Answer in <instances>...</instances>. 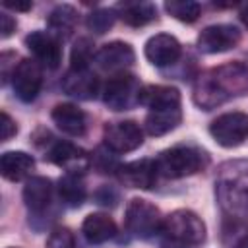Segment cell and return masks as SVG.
I'll list each match as a JSON object with an SVG mask.
<instances>
[{
	"label": "cell",
	"mask_w": 248,
	"mask_h": 248,
	"mask_svg": "<svg viewBox=\"0 0 248 248\" xmlns=\"http://www.w3.org/2000/svg\"><path fill=\"white\" fill-rule=\"evenodd\" d=\"M203 165H205V155L188 145L170 147V149L163 151L155 161L157 172L163 174L165 178L190 176V174L202 170Z\"/></svg>",
	"instance_id": "cell-2"
},
{
	"label": "cell",
	"mask_w": 248,
	"mask_h": 248,
	"mask_svg": "<svg viewBox=\"0 0 248 248\" xmlns=\"http://www.w3.org/2000/svg\"><path fill=\"white\" fill-rule=\"evenodd\" d=\"M240 19H242V23L248 27V2L242 4V8H240Z\"/></svg>",
	"instance_id": "cell-33"
},
{
	"label": "cell",
	"mask_w": 248,
	"mask_h": 248,
	"mask_svg": "<svg viewBox=\"0 0 248 248\" xmlns=\"http://www.w3.org/2000/svg\"><path fill=\"white\" fill-rule=\"evenodd\" d=\"M93 56V43L85 37L78 39L74 48H72V70H87V64L91 62Z\"/></svg>",
	"instance_id": "cell-27"
},
{
	"label": "cell",
	"mask_w": 248,
	"mask_h": 248,
	"mask_svg": "<svg viewBox=\"0 0 248 248\" xmlns=\"http://www.w3.org/2000/svg\"><path fill=\"white\" fill-rule=\"evenodd\" d=\"M157 174L159 172H157L155 161L151 159H140L120 167V180L130 188L149 190L151 186H155Z\"/></svg>",
	"instance_id": "cell-14"
},
{
	"label": "cell",
	"mask_w": 248,
	"mask_h": 248,
	"mask_svg": "<svg viewBox=\"0 0 248 248\" xmlns=\"http://www.w3.org/2000/svg\"><path fill=\"white\" fill-rule=\"evenodd\" d=\"M219 198L232 213H248V190H240L234 184H219Z\"/></svg>",
	"instance_id": "cell-25"
},
{
	"label": "cell",
	"mask_w": 248,
	"mask_h": 248,
	"mask_svg": "<svg viewBox=\"0 0 248 248\" xmlns=\"http://www.w3.org/2000/svg\"><path fill=\"white\" fill-rule=\"evenodd\" d=\"M45 248H76V240H74V234L70 229L66 227H60V229H54L46 240V246Z\"/></svg>",
	"instance_id": "cell-29"
},
{
	"label": "cell",
	"mask_w": 248,
	"mask_h": 248,
	"mask_svg": "<svg viewBox=\"0 0 248 248\" xmlns=\"http://www.w3.org/2000/svg\"><path fill=\"white\" fill-rule=\"evenodd\" d=\"M240 43V31L234 25H209L198 35V48L205 54H219L234 48Z\"/></svg>",
	"instance_id": "cell-8"
},
{
	"label": "cell",
	"mask_w": 248,
	"mask_h": 248,
	"mask_svg": "<svg viewBox=\"0 0 248 248\" xmlns=\"http://www.w3.org/2000/svg\"><path fill=\"white\" fill-rule=\"evenodd\" d=\"M134 58H136L134 48L128 43H122V41L107 43L95 54V62L99 64V68H103L107 72H118V70H124V68L132 66Z\"/></svg>",
	"instance_id": "cell-13"
},
{
	"label": "cell",
	"mask_w": 248,
	"mask_h": 248,
	"mask_svg": "<svg viewBox=\"0 0 248 248\" xmlns=\"http://www.w3.org/2000/svg\"><path fill=\"white\" fill-rule=\"evenodd\" d=\"M143 134L134 120L112 122L105 128V145L114 153H128L141 145Z\"/></svg>",
	"instance_id": "cell-9"
},
{
	"label": "cell",
	"mask_w": 248,
	"mask_h": 248,
	"mask_svg": "<svg viewBox=\"0 0 248 248\" xmlns=\"http://www.w3.org/2000/svg\"><path fill=\"white\" fill-rule=\"evenodd\" d=\"M140 83L130 74H116L110 78L103 91V101L112 110H126L140 103Z\"/></svg>",
	"instance_id": "cell-6"
},
{
	"label": "cell",
	"mask_w": 248,
	"mask_h": 248,
	"mask_svg": "<svg viewBox=\"0 0 248 248\" xmlns=\"http://www.w3.org/2000/svg\"><path fill=\"white\" fill-rule=\"evenodd\" d=\"M52 122L68 136H83L85 132V114L72 103H62L52 108Z\"/></svg>",
	"instance_id": "cell-16"
},
{
	"label": "cell",
	"mask_w": 248,
	"mask_h": 248,
	"mask_svg": "<svg viewBox=\"0 0 248 248\" xmlns=\"http://www.w3.org/2000/svg\"><path fill=\"white\" fill-rule=\"evenodd\" d=\"M76 21H78V12L68 6V4H62L58 8L52 10L50 17H48V27L54 35L58 37H68L74 27H76Z\"/></svg>",
	"instance_id": "cell-23"
},
{
	"label": "cell",
	"mask_w": 248,
	"mask_h": 248,
	"mask_svg": "<svg viewBox=\"0 0 248 248\" xmlns=\"http://www.w3.org/2000/svg\"><path fill=\"white\" fill-rule=\"evenodd\" d=\"M41 83H43V70L37 60L23 58L14 68L12 85H14L16 95L23 103H31L37 97V93L41 91Z\"/></svg>",
	"instance_id": "cell-7"
},
{
	"label": "cell",
	"mask_w": 248,
	"mask_h": 248,
	"mask_svg": "<svg viewBox=\"0 0 248 248\" xmlns=\"http://www.w3.org/2000/svg\"><path fill=\"white\" fill-rule=\"evenodd\" d=\"M248 91V68L240 62H229L200 76L194 87V101L198 107L209 110L229 97Z\"/></svg>",
	"instance_id": "cell-1"
},
{
	"label": "cell",
	"mask_w": 248,
	"mask_h": 248,
	"mask_svg": "<svg viewBox=\"0 0 248 248\" xmlns=\"http://www.w3.org/2000/svg\"><path fill=\"white\" fill-rule=\"evenodd\" d=\"M48 159L54 165L62 167L66 170V174H78L79 176L89 167L87 153L81 147H78V145H74L70 141H58V143H54L52 149L48 151Z\"/></svg>",
	"instance_id": "cell-10"
},
{
	"label": "cell",
	"mask_w": 248,
	"mask_h": 248,
	"mask_svg": "<svg viewBox=\"0 0 248 248\" xmlns=\"http://www.w3.org/2000/svg\"><path fill=\"white\" fill-rule=\"evenodd\" d=\"M0 128H2V132H0L2 141H8V140H10L12 136H16V132H17L16 122L12 120V116H10L8 112H2V114H0Z\"/></svg>",
	"instance_id": "cell-30"
},
{
	"label": "cell",
	"mask_w": 248,
	"mask_h": 248,
	"mask_svg": "<svg viewBox=\"0 0 248 248\" xmlns=\"http://www.w3.org/2000/svg\"><path fill=\"white\" fill-rule=\"evenodd\" d=\"M58 194H60V200L66 205L78 207V205L83 203L87 192H85V186H83V182L78 174H64L58 180Z\"/></svg>",
	"instance_id": "cell-22"
},
{
	"label": "cell",
	"mask_w": 248,
	"mask_h": 248,
	"mask_svg": "<svg viewBox=\"0 0 248 248\" xmlns=\"http://www.w3.org/2000/svg\"><path fill=\"white\" fill-rule=\"evenodd\" d=\"M81 231H83V236L91 244H101V242L110 240L116 234V223L112 221V217L105 213H91L85 217Z\"/></svg>",
	"instance_id": "cell-19"
},
{
	"label": "cell",
	"mask_w": 248,
	"mask_h": 248,
	"mask_svg": "<svg viewBox=\"0 0 248 248\" xmlns=\"http://www.w3.org/2000/svg\"><path fill=\"white\" fill-rule=\"evenodd\" d=\"M52 184L45 176H31L23 186V202L31 211H43L50 203Z\"/></svg>",
	"instance_id": "cell-20"
},
{
	"label": "cell",
	"mask_w": 248,
	"mask_h": 248,
	"mask_svg": "<svg viewBox=\"0 0 248 248\" xmlns=\"http://www.w3.org/2000/svg\"><path fill=\"white\" fill-rule=\"evenodd\" d=\"M140 105H145L149 108L180 107V93L176 87L169 85H145L140 91Z\"/></svg>",
	"instance_id": "cell-21"
},
{
	"label": "cell",
	"mask_w": 248,
	"mask_h": 248,
	"mask_svg": "<svg viewBox=\"0 0 248 248\" xmlns=\"http://www.w3.org/2000/svg\"><path fill=\"white\" fill-rule=\"evenodd\" d=\"M182 120L180 107H163V108H151L145 116V130L151 136H163L170 130H174Z\"/></svg>",
	"instance_id": "cell-17"
},
{
	"label": "cell",
	"mask_w": 248,
	"mask_h": 248,
	"mask_svg": "<svg viewBox=\"0 0 248 248\" xmlns=\"http://www.w3.org/2000/svg\"><path fill=\"white\" fill-rule=\"evenodd\" d=\"M33 167H35V161L25 151H6L0 157V172L4 178L12 182H17L29 176Z\"/></svg>",
	"instance_id": "cell-18"
},
{
	"label": "cell",
	"mask_w": 248,
	"mask_h": 248,
	"mask_svg": "<svg viewBox=\"0 0 248 248\" xmlns=\"http://www.w3.org/2000/svg\"><path fill=\"white\" fill-rule=\"evenodd\" d=\"M62 89L76 99L89 101L99 91V79L89 70H72L70 68V72L62 79Z\"/></svg>",
	"instance_id": "cell-15"
},
{
	"label": "cell",
	"mask_w": 248,
	"mask_h": 248,
	"mask_svg": "<svg viewBox=\"0 0 248 248\" xmlns=\"http://www.w3.org/2000/svg\"><path fill=\"white\" fill-rule=\"evenodd\" d=\"M124 221H126V229L134 236L149 238L153 232H157V229L161 225V215L153 203H149L141 198H134L126 205Z\"/></svg>",
	"instance_id": "cell-4"
},
{
	"label": "cell",
	"mask_w": 248,
	"mask_h": 248,
	"mask_svg": "<svg viewBox=\"0 0 248 248\" xmlns=\"http://www.w3.org/2000/svg\"><path fill=\"white\" fill-rule=\"evenodd\" d=\"M211 138L223 147H236L248 138V114L244 112H225L217 116L209 126Z\"/></svg>",
	"instance_id": "cell-5"
},
{
	"label": "cell",
	"mask_w": 248,
	"mask_h": 248,
	"mask_svg": "<svg viewBox=\"0 0 248 248\" xmlns=\"http://www.w3.org/2000/svg\"><path fill=\"white\" fill-rule=\"evenodd\" d=\"M163 231L170 242L184 246H198L205 238L203 221L188 209H178L167 215L163 221Z\"/></svg>",
	"instance_id": "cell-3"
},
{
	"label": "cell",
	"mask_w": 248,
	"mask_h": 248,
	"mask_svg": "<svg viewBox=\"0 0 248 248\" xmlns=\"http://www.w3.org/2000/svg\"><path fill=\"white\" fill-rule=\"evenodd\" d=\"M114 19H116L114 10L101 8V10H95V12L89 14V17H87V27H89L93 33L103 35V33H107V31L112 27Z\"/></svg>",
	"instance_id": "cell-28"
},
{
	"label": "cell",
	"mask_w": 248,
	"mask_h": 248,
	"mask_svg": "<svg viewBox=\"0 0 248 248\" xmlns=\"http://www.w3.org/2000/svg\"><path fill=\"white\" fill-rule=\"evenodd\" d=\"M165 10L174 19L184 21V23H192L200 16V4L192 2V0H170V2L165 4Z\"/></svg>",
	"instance_id": "cell-26"
},
{
	"label": "cell",
	"mask_w": 248,
	"mask_h": 248,
	"mask_svg": "<svg viewBox=\"0 0 248 248\" xmlns=\"http://www.w3.org/2000/svg\"><path fill=\"white\" fill-rule=\"evenodd\" d=\"M0 23H2V37L6 39V37H10L14 31H16V19L10 16V14H0Z\"/></svg>",
	"instance_id": "cell-31"
},
{
	"label": "cell",
	"mask_w": 248,
	"mask_h": 248,
	"mask_svg": "<svg viewBox=\"0 0 248 248\" xmlns=\"http://www.w3.org/2000/svg\"><path fill=\"white\" fill-rule=\"evenodd\" d=\"M4 6L10 8V10H19V12H27V10H31V2H12V0H6Z\"/></svg>",
	"instance_id": "cell-32"
},
{
	"label": "cell",
	"mask_w": 248,
	"mask_h": 248,
	"mask_svg": "<svg viewBox=\"0 0 248 248\" xmlns=\"http://www.w3.org/2000/svg\"><path fill=\"white\" fill-rule=\"evenodd\" d=\"M120 17L124 19V23L132 27H140V25L149 23L155 17V6L147 2H130L122 6Z\"/></svg>",
	"instance_id": "cell-24"
},
{
	"label": "cell",
	"mask_w": 248,
	"mask_h": 248,
	"mask_svg": "<svg viewBox=\"0 0 248 248\" xmlns=\"http://www.w3.org/2000/svg\"><path fill=\"white\" fill-rule=\"evenodd\" d=\"M143 50H145V58L153 66H169L178 60L182 48H180V43L176 41V37L159 33V35H153L147 39Z\"/></svg>",
	"instance_id": "cell-12"
},
{
	"label": "cell",
	"mask_w": 248,
	"mask_h": 248,
	"mask_svg": "<svg viewBox=\"0 0 248 248\" xmlns=\"http://www.w3.org/2000/svg\"><path fill=\"white\" fill-rule=\"evenodd\" d=\"M25 45L27 48L35 54L37 62L54 70L58 68L60 60H62V50H60V45L58 41L50 35V33H45V31H33L25 37Z\"/></svg>",
	"instance_id": "cell-11"
}]
</instances>
